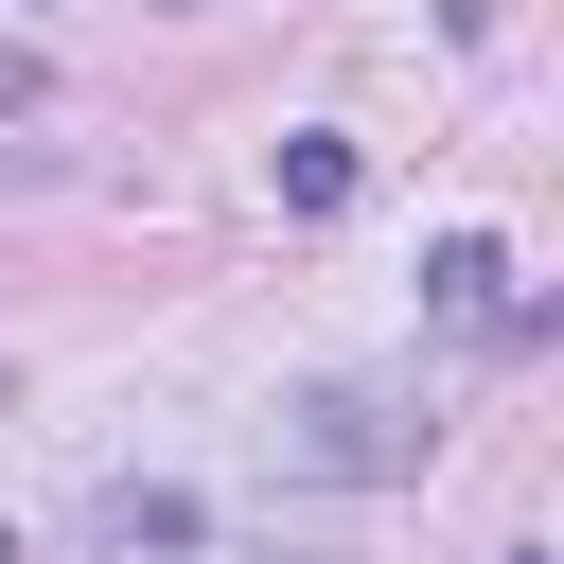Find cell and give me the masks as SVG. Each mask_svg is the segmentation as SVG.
Returning <instances> with one entry per match:
<instances>
[{"instance_id": "6da1fadb", "label": "cell", "mask_w": 564, "mask_h": 564, "mask_svg": "<svg viewBox=\"0 0 564 564\" xmlns=\"http://www.w3.org/2000/svg\"><path fill=\"white\" fill-rule=\"evenodd\" d=\"M264 458H282V476H317V494H370V476H423V423H405L388 388H282Z\"/></svg>"}, {"instance_id": "7a4b0ae2", "label": "cell", "mask_w": 564, "mask_h": 564, "mask_svg": "<svg viewBox=\"0 0 564 564\" xmlns=\"http://www.w3.org/2000/svg\"><path fill=\"white\" fill-rule=\"evenodd\" d=\"M194 529H212V511H194L176 476H106V494H88V564H194Z\"/></svg>"}, {"instance_id": "3957f363", "label": "cell", "mask_w": 564, "mask_h": 564, "mask_svg": "<svg viewBox=\"0 0 564 564\" xmlns=\"http://www.w3.org/2000/svg\"><path fill=\"white\" fill-rule=\"evenodd\" d=\"M423 317L494 335V317H511V247H494V229H441V247H423Z\"/></svg>"}, {"instance_id": "277c9868", "label": "cell", "mask_w": 564, "mask_h": 564, "mask_svg": "<svg viewBox=\"0 0 564 564\" xmlns=\"http://www.w3.org/2000/svg\"><path fill=\"white\" fill-rule=\"evenodd\" d=\"M282 212H352V141H335V123L282 141Z\"/></svg>"}, {"instance_id": "5b68a950", "label": "cell", "mask_w": 564, "mask_h": 564, "mask_svg": "<svg viewBox=\"0 0 564 564\" xmlns=\"http://www.w3.org/2000/svg\"><path fill=\"white\" fill-rule=\"evenodd\" d=\"M0 106H53V70H35V53H0Z\"/></svg>"}, {"instance_id": "8992f818", "label": "cell", "mask_w": 564, "mask_h": 564, "mask_svg": "<svg viewBox=\"0 0 564 564\" xmlns=\"http://www.w3.org/2000/svg\"><path fill=\"white\" fill-rule=\"evenodd\" d=\"M511 564H546V546H511Z\"/></svg>"}, {"instance_id": "52a82bcc", "label": "cell", "mask_w": 564, "mask_h": 564, "mask_svg": "<svg viewBox=\"0 0 564 564\" xmlns=\"http://www.w3.org/2000/svg\"><path fill=\"white\" fill-rule=\"evenodd\" d=\"M0 564H18V529H0Z\"/></svg>"}]
</instances>
